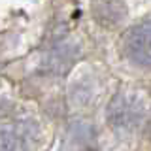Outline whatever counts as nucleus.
Wrapping results in <instances>:
<instances>
[{"label": "nucleus", "instance_id": "obj_1", "mask_svg": "<svg viewBox=\"0 0 151 151\" xmlns=\"http://www.w3.org/2000/svg\"><path fill=\"white\" fill-rule=\"evenodd\" d=\"M144 102L132 93H119L108 106V123L117 130H132L144 119Z\"/></svg>", "mask_w": 151, "mask_h": 151}, {"label": "nucleus", "instance_id": "obj_2", "mask_svg": "<svg viewBox=\"0 0 151 151\" xmlns=\"http://www.w3.org/2000/svg\"><path fill=\"white\" fill-rule=\"evenodd\" d=\"M40 138L34 121H15L0 129V151H32Z\"/></svg>", "mask_w": 151, "mask_h": 151}, {"label": "nucleus", "instance_id": "obj_3", "mask_svg": "<svg viewBox=\"0 0 151 151\" xmlns=\"http://www.w3.org/2000/svg\"><path fill=\"white\" fill-rule=\"evenodd\" d=\"M123 49L136 66H151V25H136L125 34Z\"/></svg>", "mask_w": 151, "mask_h": 151}, {"label": "nucleus", "instance_id": "obj_4", "mask_svg": "<svg viewBox=\"0 0 151 151\" xmlns=\"http://www.w3.org/2000/svg\"><path fill=\"white\" fill-rule=\"evenodd\" d=\"M93 15L100 25L117 27L125 19L127 9L121 0H96L93 4Z\"/></svg>", "mask_w": 151, "mask_h": 151}]
</instances>
